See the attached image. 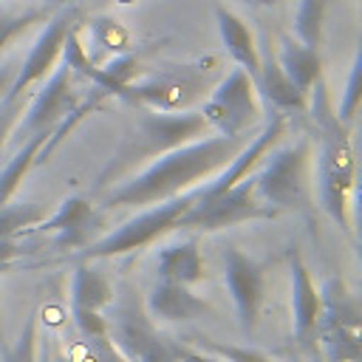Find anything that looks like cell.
Masks as SVG:
<instances>
[{
  "label": "cell",
  "mask_w": 362,
  "mask_h": 362,
  "mask_svg": "<svg viewBox=\"0 0 362 362\" xmlns=\"http://www.w3.org/2000/svg\"><path fill=\"white\" fill-rule=\"evenodd\" d=\"M249 139H252L249 133H240V136L209 133L175 150H167L156 156L139 175L119 184L107 195V204L110 206H153V204L178 198L195 189L201 181L215 178Z\"/></svg>",
  "instance_id": "6da1fadb"
},
{
  "label": "cell",
  "mask_w": 362,
  "mask_h": 362,
  "mask_svg": "<svg viewBox=\"0 0 362 362\" xmlns=\"http://www.w3.org/2000/svg\"><path fill=\"white\" fill-rule=\"evenodd\" d=\"M311 119L317 122V192L322 209L331 215V221L354 232V195H356V158L348 124H342L331 107V99L325 93V82L317 79L311 88V102L305 107Z\"/></svg>",
  "instance_id": "7a4b0ae2"
},
{
  "label": "cell",
  "mask_w": 362,
  "mask_h": 362,
  "mask_svg": "<svg viewBox=\"0 0 362 362\" xmlns=\"http://www.w3.org/2000/svg\"><path fill=\"white\" fill-rule=\"evenodd\" d=\"M311 161V139L303 136L297 141H277L255 167V192L260 204L277 215L291 209H305L311 201L308 181Z\"/></svg>",
  "instance_id": "3957f363"
},
{
  "label": "cell",
  "mask_w": 362,
  "mask_h": 362,
  "mask_svg": "<svg viewBox=\"0 0 362 362\" xmlns=\"http://www.w3.org/2000/svg\"><path fill=\"white\" fill-rule=\"evenodd\" d=\"M113 322H107V337L124 354L127 362H175V342H170L156 320L147 314L144 303L136 297L133 286H122L119 297L110 300Z\"/></svg>",
  "instance_id": "277c9868"
},
{
  "label": "cell",
  "mask_w": 362,
  "mask_h": 362,
  "mask_svg": "<svg viewBox=\"0 0 362 362\" xmlns=\"http://www.w3.org/2000/svg\"><path fill=\"white\" fill-rule=\"evenodd\" d=\"M195 198H198V187L189 189V192H184V195H178V198H170L164 204L147 206L144 212H139L136 218H130L119 229H113L105 238L88 243L85 252H82V257L85 260H93V257H116V255L147 249L161 235L178 229V221L187 215V209L195 204Z\"/></svg>",
  "instance_id": "5b68a950"
},
{
  "label": "cell",
  "mask_w": 362,
  "mask_h": 362,
  "mask_svg": "<svg viewBox=\"0 0 362 362\" xmlns=\"http://www.w3.org/2000/svg\"><path fill=\"white\" fill-rule=\"evenodd\" d=\"M201 116L209 130L221 136H240L257 127L263 119V102L252 76L243 68H232L204 102Z\"/></svg>",
  "instance_id": "8992f818"
},
{
  "label": "cell",
  "mask_w": 362,
  "mask_h": 362,
  "mask_svg": "<svg viewBox=\"0 0 362 362\" xmlns=\"http://www.w3.org/2000/svg\"><path fill=\"white\" fill-rule=\"evenodd\" d=\"M257 218H274L257 198L255 192V175L249 173L246 178H240L235 187L209 195V198H195V204L187 209V215L178 221V229H204V232H215V229H226L243 221H257Z\"/></svg>",
  "instance_id": "52a82bcc"
},
{
  "label": "cell",
  "mask_w": 362,
  "mask_h": 362,
  "mask_svg": "<svg viewBox=\"0 0 362 362\" xmlns=\"http://www.w3.org/2000/svg\"><path fill=\"white\" fill-rule=\"evenodd\" d=\"M209 124L201 113H167V110H147L139 122V136L133 147H124L122 156L136 158L147 156L156 158L167 150H175L187 141L209 136Z\"/></svg>",
  "instance_id": "ba28073f"
},
{
  "label": "cell",
  "mask_w": 362,
  "mask_h": 362,
  "mask_svg": "<svg viewBox=\"0 0 362 362\" xmlns=\"http://www.w3.org/2000/svg\"><path fill=\"white\" fill-rule=\"evenodd\" d=\"M74 23H76V11H74L71 6H62V11H57V14L45 23V28H42L40 37L34 40L28 57L23 59V65H17V74H14V79H11V85H8L6 93L25 99V93H28L34 85H40V82L59 65L62 42H65V34H68V28H71Z\"/></svg>",
  "instance_id": "9c48e42d"
},
{
  "label": "cell",
  "mask_w": 362,
  "mask_h": 362,
  "mask_svg": "<svg viewBox=\"0 0 362 362\" xmlns=\"http://www.w3.org/2000/svg\"><path fill=\"white\" fill-rule=\"evenodd\" d=\"M223 280L235 303V314L240 322L243 334H255L257 320H260V305L266 294V274L257 260L243 255L238 246L223 249Z\"/></svg>",
  "instance_id": "30bf717a"
},
{
  "label": "cell",
  "mask_w": 362,
  "mask_h": 362,
  "mask_svg": "<svg viewBox=\"0 0 362 362\" xmlns=\"http://www.w3.org/2000/svg\"><path fill=\"white\" fill-rule=\"evenodd\" d=\"M88 102V99H85ZM82 99H79V93L74 90V71L65 65V62H59L51 74H48V79H45V85H40V90L34 93V99H31V105H28V110H25V122H23V130L31 136V133H40V130H54L59 122H65L71 113H76L82 105H85Z\"/></svg>",
  "instance_id": "8fae6325"
},
{
  "label": "cell",
  "mask_w": 362,
  "mask_h": 362,
  "mask_svg": "<svg viewBox=\"0 0 362 362\" xmlns=\"http://www.w3.org/2000/svg\"><path fill=\"white\" fill-rule=\"evenodd\" d=\"M288 274H291V325L294 342L308 351L320 354L317 345V325H320V288L311 280V272L300 255V249H288Z\"/></svg>",
  "instance_id": "7c38bea8"
},
{
  "label": "cell",
  "mask_w": 362,
  "mask_h": 362,
  "mask_svg": "<svg viewBox=\"0 0 362 362\" xmlns=\"http://www.w3.org/2000/svg\"><path fill=\"white\" fill-rule=\"evenodd\" d=\"M198 88V82L189 76L187 68L175 71V74H164V76H150L144 82H130L124 85L122 90V99L127 102H136V105H147L153 110H173V107H181L192 90Z\"/></svg>",
  "instance_id": "4fadbf2b"
},
{
  "label": "cell",
  "mask_w": 362,
  "mask_h": 362,
  "mask_svg": "<svg viewBox=\"0 0 362 362\" xmlns=\"http://www.w3.org/2000/svg\"><path fill=\"white\" fill-rule=\"evenodd\" d=\"M144 308L153 320H164V322H189L209 311L206 300L198 297L189 286L170 283V280H161L150 288Z\"/></svg>",
  "instance_id": "5bb4252c"
},
{
  "label": "cell",
  "mask_w": 362,
  "mask_h": 362,
  "mask_svg": "<svg viewBox=\"0 0 362 362\" xmlns=\"http://www.w3.org/2000/svg\"><path fill=\"white\" fill-rule=\"evenodd\" d=\"M260 102L274 105L280 113H303L308 107V96L297 90V85L283 74L274 54H260V71L255 79Z\"/></svg>",
  "instance_id": "9a60e30c"
},
{
  "label": "cell",
  "mask_w": 362,
  "mask_h": 362,
  "mask_svg": "<svg viewBox=\"0 0 362 362\" xmlns=\"http://www.w3.org/2000/svg\"><path fill=\"white\" fill-rule=\"evenodd\" d=\"M215 20H218V34H221L232 62L238 68H243L252 76V82H255L257 71H260V48H257V40H255L252 28L235 11H229L223 6L215 8Z\"/></svg>",
  "instance_id": "2e32d148"
},
{
  "label": "cell",
  "mask_w": 362,
  "mask_h": 362,
  "mask_svg": "<svg viewBox=\"0 0 362 362\" xmlns=\"http://www.w3.org/2000/svg\"><path fill=\"white\" fill-rule=\"evenodd\" d=\"M90 223H93V209L88 204V198L68 195V198H62V204L57 206V212L51 218H42L34 226V232H54V235H59V243L62 246L65 243L68 246H76V243L85 240Z\"/></svg>",
  "instance_id": "e0dca14e"
},
{
  "label": "cell",
  "mask_w": 362,
  "mask_h": 362,
  "mask_svg": "<svg viewBox=\"0 0 362 362\" xmlns=\"http://www.w3.org/2000/svg\"><path fill=\"white\" fill-rule=\"evenodd\" d=\"M277 65L283 68V74L297 85L300 93H311L314 82L322 79V57L317 48L303 45L300 40L291 37H280V51H277Z\"/></svg>",
  "instance_id": "ac0fdd59"
},
{
  "label": "cell",
  "mask_w": 362,
  "mask_h": 362,
  "mask_svg": "<svg viewBox=\"0 0 362 362\" xmlns=\"http://www.w3.org/2000/svg\"><path fill=\"white\" fill-rule=\"evenodd\" d=\"M156 269H158L161 280L181 283V286H195L206 274L204 272V255H201L195 240H181V243L164 246L156 257Z\"/></svg>",
  "instance_id": "d6986e66"
},
{
  "label": "cell",
  "mask_w": 362,
  "mask_h": 362,
  "mask_svg": "<svg viewBox=\"0 0 362 362\" xmlns=\"http://www.w3.org/2000/svg\"><path fill=\"white\" fill-rule=\"evenodd\" d=\"M320 325H342L356 328L362 325V308L356 294L348 291L342 277H325L320 286Z\"/></svg>",
  "instance_id": "ffe728a7"
},
{
  "label": "cell",
  "mask_w": 362,
  "mask_h": 362,
  "mask_svg": "<svg viewBox=\"0 0 362 362\" xmlns=\"http://www.w3.org/2000/svg\"><path fill=\"white\" fill-rule=\"evenodd\" d=\"M110 300H113L110 280L90 263H79L71 277V308L102 311L105 305H110Z\"/></svg>",
  "instance_id": "44dd1931"
},
{
  "label": "cell",
  "mask_w": 362,
  "mask_h": 362,
  "mask_svg": "<svg viewBox=\"0 0 362 362\" xmlns=\"http://www.w3.org/2000/svg\"><path fill=\"white\" fill-rule=\"evenodd\" d=\"M51 133H54V130H51ZM51 133H48V130L31 133V136L23 141V147L14 153V158L3 167V173H0V206L8 204V198L17 192L20 181H23V178L28 175V170L40 161V156H42V150H45Z\"/></svg>",
  "instance_id": "7402d4cb"
},
{
  "label": "cell",
  "mask_w": 362,
  "mask_h": 362,
  "mask_svg": "<svg viewBox=\"0 0 362 362\" xmlns=\"http://www.w3.org/2000/svg\"><path fill=\"white\" fill-rule=\"evenodd\" d=\"M325 8H328V0H300L297 14H294V37L303 45L317 48V51H320V42H322Z\"/></svg>",
  "instance_id": "603a6c76"
},
{
  "label": "cell",
  "mask_w": 362,
  "mask_h": 362,
  "mask_svg": "<svg viewBox=\"0 0 362 362\" xmlns=\"http://www.w3.org/2000/svg\"><path fill=\"white\" fill-rule=\"evenodd\" d=\"M40 311L31 308L14 345H3L0 342V362H37V351H40Z\"/></svg>",
  "instance_id": "cb8c5ba5"
},
{
  "label": "cell",
  "mask_w": 362,
  "mask_h": 362,
  "mask_svg": "<svg viewBox=\"0 0 362 362\" xmlns=\"http://www.w3.org/2000/svg\"><path fill=\"white\" fill-rule=\"evenodd\" d=\"M45 218L40 204H3L0 206V240H14L20 232L34 229Z\"/></svg>",
  "instance_id": "d4e9b609"
},
{
  "label": "cell",
  "mask_w": 362,
  "mask_h": 362,
  "mask_svg": "<svg viewBox=\"0 0 362 362\" xmlns=\"http://www.w3.org/2000/svg\"><path fill=\"white\" fill-rule=\"evenodd\" d=\"M359 102H362V54L356 51L354 54V62H351V71H348V79H345V88H342V99H339V107L334 110L337 119L342 124H351L356 110H359Z\"/></svg>",
  "instance_id": "484cf974"
},
{
  "label": "cell",
  "mask_w": 362,
  "mask_h": 362,
  "mask_svg": "<svg viewBox=\"0 0 362 362\" xmlns=\"http://www.w3.org/2000/svg\"><path fill=\"white\" fill-rule=\"evenodd\" d=\"M198 351H206L223 362H272V356H266L263 351L257 348H249V345H223V342H212L206 337H201V342L195 345Z\"/></svg>",
  "instance_id": "4316f807"
},
{
  "label": "cell",
  "mask_w": 362,
  "mask_h": 362,
  "mask_svg": "<svg viewBox=\"0 0 362 362\" xmlns=\"http://www.w3.org/2000/svg\"><path fill=\"white\" fill-rule=\"evenodd\" d=\"M90 37H93L96 45L107 48L110 57L127 51V34H124V28H122L113 17H96V20L90 23Z\"/></svg>",
  "instance_id": "83f0119b"
},
{
  "label": "cell",
  "mask_w": 362,
  "mask_h": 362,
  "mask_svg": "<svg viewBox=\"0 0 362 362\" xmlns=\"http://www.w3.org/2000/svg\"><path fill=\"white\" fill-rule=\"evenodd\" d=\"M48 14L42 11V8H28V11H23V14H0V54H3V48L8 45V42H14L23 31H28L31 25H37V23H42Z\"/></svg>",
  "instance_id": "f1b7e54d"
},
{
  "label": "cell",
  "mask_w": 362,
  "mask_h": 362,
  "mask_svg": "<svg viewBox=\"0 0 362 362\" xmlns=\"http://www.w3.org/2000/svg\"><path fill=\"white\" fill-rule=\"evenodd\" d=\"M71 311H74V322L85 339L107 337V320L99 311H85V308H71Z\"/></svg>",
  "instance_id": "f546056e"
},
{
  "label": "cell",
  "mask_w": 362,
  "mask_h": 362,
  "mask_svg": "<svg viewBox=\"0 0 362 362\" xmlns=\"http://www.w3.org/2000/svg\"><path fill=\"white\" fill-rule=\"evenodd\" d=\"M20 110H23V99H20V96L6 93V96L0 99V147L6 144V136L11 133V127H14L17 116H20Z\"/></svg>",
  "instance_id": "4dcf8cb0"
},
{
  "label": "cell",
  "mask_w": 362,
  "mask_h": 362,
  "mask_svg": "<svg viewBox=\"0 0 362 362\" xmlns=\"http://www.w3.org/2000/svg\"><path fill=\"white\" fill-rule=\"evenodd\" d=\"M88 359L90 362H127L124 354L113 345L110 337H99V339H88Z\"/></svg>",
  "instance_id": "1f68e13d"
},
{
  "label": "cell",
  "mask_w": 362,
  "mask_h": 362,
  "mask_svg": "<svg viewBox=\"0 0 362 362\" xmlns=\"http://www.w3.org/2000/svg\"><path fill=\"white\" fill-rule=\"evenodd\" d=\"M175 362H223L206 351H198L195 345H175Z\"/></svg>",
  "instance_id": "d6a6232c"
},
{
  "label": "cell",
  "mask_w": 362,
  "mask_h": 362,
  "mask_svg": "<svg viewBox=\"0 0 362 362\" xmlns=\"http://www.w3.org/2000/svg\"><path fill=\"white\" fill-rule=\"evenodd\" d=\"M14 74H17V65H14V62H0V99L6 96V90H8L11 79H14Z\"/></svg>",
  "instance_id": "836d02e7"
},
{
  "label": "cell",
  "mask_w": 362,
  "mask_h": 362,
  "mask_svg": "<svg viewBox=\"0 0 362 362\" xmlns=\"http://www.w3.org/2000/svg\"><path fill=\"white\" fill-rule=\"evenodd\" d=\"M20 252V246L14 243V240H0V266L8 260V257H14Z\"/></svg>",
  "instance_id": "e575fe53"
},
{
  "label": "cell",
  "mask_w": 362,
  "mask_h": 362,
  "mask_svg": "<svg viewBox=\"0 0 362 362\" xmlns=\"http://www.w3.org/2000/svg\"><path fill=\"white\" fill-rule=\"evenodd\" d=\"M37 362H51V345H48V339L40 345V351H37Z\"/></svg>",
  "instance_id": "d590c367"
},
{
  "label": "cell",
  "mask_w": 362,
  "mask_h": 362,
  "mask_svg": "<svg viewBox=\"0 0 362 362\" xmlns=\"http://www.w3.org/2000/svg\"><path fill=\"white\" fill-rule=\"evenodd\" d=\"M240 3H246V6H269V8H272V6H277L280 0H240Z\"/></svg>",
  "instance_id": "8d00e7d4"
},
{
  "label": "cell",
  "mask_w": 362,
  "mask_h": 362,
  "mask_svg": "<svg viewBox=\"0 0 362 362\" xmlns=\"http://www.w3.org/2000/svg\"><path fill=\"white\" fill-rule=\"evenodd\" d=\"M45 3H51V6H71L74 0H45Z\"/></svg>",
  "instance_id": "74e56055"
},
{
  "label": "cell",
  "mask_w": 362,
  "mask_h": 362,
  "mask_svg": "<svg viewBox=\"0 0 362 362\" xmlns=\"http://www.w3.org/2000/svg\"><path fill=\"white\" fill-rule=\"evenodd\" d=\"M286 362H305V359H303V356H297V354H291V356H288Z\"/></svg>",
  "instance_id": "f35d334b"
},
{
  "label": "cell",
  "mask_w": 362,
  "mask_h": 362,
  "mask_svg": "<svg viewBox=\"0 0 362 362\" xmlns=\"http://www.w3.org/2000/svg\"><path fill=\"white\" fill-rule=\"evenodd\" d=\"M51 362H68V356H54L51 354Z\"/></svg>",
  "instance_id": "ab89813d"
}]
</instances>
